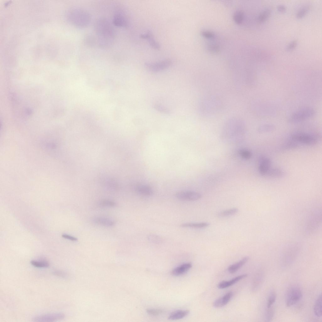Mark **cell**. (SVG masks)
Masks as SVG:
<instances>
[{
	"instance_id": "cell-1",
	"label": "cell",
	"mask_w": 322,
	"mask_h": 322,
	"mask_svg": "<svg viewBox=\"0 0 322 322\" xmlns=\"http://www.w3.org/2000/svg\"><path fill=\"white\" fill-rule=\"evenodd\" d=\"M94 29L100 47L107 48L113 44L115 37V31L108 19L104 18L98 19L95 22Z\"/></svg>"
},
{
	"instance_id": "cell-2",
	"label": "cell",
	"mask_w": 322,
	"mask_h": 322,
	"mask_svg": "<svg viewBox=\"0 0 322 322\" xmlns=\"http://www.w3.org/2000/svg\"><path fill=\"white\" fill-rule=\"evenodd\" d=\"M223 106V102L219 97L214 95H208L203 96L199 100L197 110L201 116L211 117L220 113Z\"/></svg>"
},
{
	"instance_id": "cell-3",
	"label": "cell",
	"mask_w": 322,
	"mask_h": 322,
	"mask_svg": "<svg viewBox=\"0 0 322 322\" xmlns=\"http://www.w3.org/2000/svg\"><path fill=\"white\" fill-rule=\"evenodd\" d=\"M66 19L72 25L78 28L87 27L90 24L91 17L90 14L83 8L72 7L65 12Z\"/></svg>"
},
{
	"instance_id": "cell-4",
	"label": "cell",
	"mask_w": 322,
	"mask_h": 322,
	"mask_svg": "<svg viewBox=\"0 0 322 322\" xmlns=\"http://www.w3.org/2000/svg\"><path fill=\"white\" fill-rule=\"evenodd\" d=\"M315 114L314 110L311 108H305L294 113L289 119L291 123H296L307 120L313 116Z\"/></svg>"
},
{
	"instance_id": "cell-5",
	"label": "cell",
	"mask_w": 322,
	"mask_h": 322,
	"mask_svg": "<svg viewBox=\"0 0 322 322\" xmlns=\"http://www.w3.org/2000/svg\"><path fill=\"white\" fill-rule=\"evenodd\" d=\"M291 137L292 140L296 142L307 145H314L318 141V137L316 136L304 132H295L291 135Z\"/></svg>"
},
{
	"instance_id": "cell-6",
	"label": "cell",
	"mask_w": 322,
	"mask_h": 322,
	"mask_svg": "<svg viewBox=\"0 0 322 322\" xmlns=\"http://www.w3.org/2000/svg\"><path fill=\"white\" fill-rule=\"evenodd\" d=\"M302 297V291L298 287H291L288 290L286 297V306L290 307L297 303L301 300Z\"/></svg>"
},
{
	"instance_id": "cell-7",
	"label": "cell",
	"mask_w": 322,
	"mask_h": 322,
	"mask_svg": "<svg viewBox=\"0 0 322 322\" xmlns=\"http://www.w3.org/2000/svg\"><path fill=\"white\" fill-rule=\"evenodd\" d=\"M172 62L169 59H166L155 62H147L145 64V67L153 72L161 71L166 69L171 65Z\"/></svg>"
},
{
	"instance_id": "cell-8",
	"label": "cell",
	"mask_w": 322,
	"mask_h": 322,
	"mask_svg": "<svg viewBox=\"0 0 322 322\" xmlns=\"http://www.w3.org/2000/svg\"><path fill=\"white\" fill-rule=\"evenodd\" d=\"M175 197L178 199L185 201H194L200 199L202 197L199 193L191 191L178 192L175 194Z\"/></svg>"
},
{
	"instance_id": "cell-9",
	"label": "cell",
	"mask_w": 322,
	"mask_h": 322,
	"mask_svg": "<svg viewBox=\"0 0 322 322\" xmlns=\"http://www.w3.org/2000/svg\"><path fill=\"white\" fill-rule=\"evenodd\" d=\"M321 221V213L319 211L314 212L308 220L306 230L308 233L312 232L318 228Z\"/></svg>"
},
{
	"instance_id": "cell-10",
	"label": "cell",
	"mask_w": 322,
	"mask_h": 322,
	"mask_svg": "<svg viewBox=\"0 0 322 322\" xmlns=\"http://www.w3.org/2000/svg\"><path fill=\"white\" fill-rule=\"evenodd\" d=\"M64 315L62 313H55L38 316L33 319L34 322H54L63 319Z\"/></svg>"
},
{
	"instance_id": "cell-11",
	"label": "cell",
	"mask_w": 322,
	"mask_h": 322,
	"mask_svg": "<svg viewBox=\"0 0 322 322\" xmlns=\"http://www.w3.org/2000/svg\"><path fill=\"white\" fill-rule=\"evenodd\" d=\"M271 161L269 158L264 157L260 158L258 168L260 173L262 175L265 176L271 168Z\"/></svg>"
},
{
	"instance_id": "cell-12",
	"label": "cell",
	"mask_w": 322,
	"mask_h": 322,
	"mask_svg": "<svg viewBox=\"0 0 322 322\" xmlns=\"http://www.w3.org/2000/svg\"><path fill=\"white\" fill-rule=\"evenodd\" d=\"M93 222L95 224L101 226L110 227L114 226L115 222L110 218L104 216H97L93 219Z\"/></svg>"
},
{
	"instance_id": "cell-13",
	"label": "cell",
	"mask_w": 322,
	"mask_h": 322,
	"mask_svg": "<svg viewBox=\"0 0 322 322\" xmlns=\"http://www.w3.org/2000/svg\"><path fill=\"white\" fill-rule=\"evenodd\" d=\"M112 22L114 25L119 27H125L127 25V21L126 17L119 13H116L114 15Z\"/></svg>"
},
{
	"instance_id": "cell-14",
	"label": "cell",
	"mask_w": 322,
	"mask_h": 322,
	"mask_svg": "<svg viewBox=\"0 0 322 322\" xmlns=\"http://www.w3.org/2000/svg\"><path fill=\"white\" fill-rule=\"evenodd\" d=\"M247 274H242L233 278L229 280L223 281L220 282L218 285L219 289H224L229 287L235 284L238 281L247 277Z\"/></svg>"
},
{
	"instance_id": "cell-15",
	"label": "cell",
	"mask_w": 322,
	"mask_h": 322,
	"mask_svg": "<svg viewBox=\"0 0 322 322\" xmlns=\"http://www.w3.org/2000/svg\"><path fill=\"white\" fill-rule=\"evenodd\" d=\"M192 267V264L190 263L183 264L173 269L171 274L174 276L180 275L187 272Z\"/></svg>"
},
{
	"instance_id": "cell-16",
	"label": "cell",
	"mask_w": 322,
	"mask_h": 322,
	"mask_svg": "<svg viewBox=\"0 0 322 322\" xmlns=\"http://www.w3.org/2000/svg\"><path fill=\"white\" fill-rule=\"evenodd\" d=\"M141 38L147 40L150 45L156 50L160 48V45L154 39L152 34L150 31H147L141 35Z\"/></svg>"
},
{
	"instance_id": "cell-17",
	"label": "cell",
	"mask_w": 322,
	"mask_h": 322,
	"mask_svg": "<svg viewBox=\"0 0 322 322\" xmlns=\"http://www.w3.org/2000/svg\"><path fill=\"white\" fill-rule=\"evenodd\" d=\"M233 295V293L230 291L226 293L222 297L218 298L213 303V306L215 308H219L226 305L230 301Z\"/></svg>"
},
{
	"instance_id": "cell-18",
	"label": "cell",
	"mask_w": 322,
	"mask_h": 322,
	"mask_svg": "<svg viewBox=\"0 0 322 322\" xmlns=\"http://www.w3.org/2000/svg\"><path fill=\"white\" fill-rule=\"evenodd\" d=\"M136 190L137 193L142 196H150L153 193V190L152 188L146 185H138L136 186Z\"/></svg>"
},
{
	"instance_id": "cell-19",
	"label": "cell",
	"mask_w": 322,
	"mask_h": 322,
	"mask_svg": "<svg viewBox=\"0 0 322 322\" xmlns=\"http://www.w3.org/2000/svg\"><path fill=\"white\" fill-rule=\"evenodd\" d=\"M189 313L188 310H177L172 312L169 315L168 319L175 320L182 319L187 316Z\"/></svg>"
},
{
	"instance_id": "cell-20",
	"label": "cell",
	"mask_w": 322,
	"mask_h": 322,
	"mask_svg": "<svg viewBox=\"0 0 322 322\" xmlns=\"http://www.w3.org/2000/svg\"><path fill=\"white\" fill-rule=\"evenodd\" d=\"M249 259L248 257H245L238 262L230 265L228 269V271L231 274L235 273L246 264Z\"/></svg>"
},
{
	"instance_id": "cell-21",
	"label": "cell",
	"mask_w": 322,
	"mask_h": 322,
	"mask_svg": "<svg viewBox=\"0 0 322 322\" xmlns=\"http://www.w3.org/2000/svg\"><path fill=\"white\" fill-rule=\"evenodd\" d=\"M315 315L318 317L322 316V295L320 293L316 299L314 308Z\"/></svg>"
},
{
	"instance_id": "cell-22",
	"label": "cell",
	"mask_w": 322,
	"mask_h": 322,
	"mask_svg": "<svg viewBox=\"0 0 322 322\" xmlns=\"http://www.w3.org/2000/svg\"><path fill=\"white\" fill-rule=\"evenodd\" d=\"M284 175V172L281 169L278 168H270L265 176L273 178H280L282 177Z\"/></svg>"
},
{
	"instance_id": "cell-23",
	"label": "cell",
	"mask_w": 322,
	"mask_h": 322,
	"mask_svg": "<svg viewBox=\"0 0 322 322\" xmlns=\"http://www.w3.org/2000/svg\"><path fill=\"white\" fill-rule=\"evenodd\" d=\"M209 225V223L207 222L188 223L182 224L180 226L183 227L202 228L206 227Z\"/></svg>"
},
{
	"instance_id": "cell-24",
	"label": "cell",
	"mask_w": 322,
	"mask_h": 322,
	"mask_svg": "<svg viewBox=\"0 0 322 322\" xmlns=\"http://www.w3.org/2000/svg\"><path fill=\"white\" fill-rule=\"evenodd\" d=\"M238 211V208H234L221 211L217 214V216L219 217H224L235 214Z\"/></svg>"
},
{
	"instance_id": "cell-25",
	"label": "cell",
	"mask_w": 322,
	"mask_h": 322,
	"mask_svg": "<svg viewBox=\"0 0 322 322\" xmlns=\"http://www.w3.org/2000/svg\"><path fill=\"white\" fill-rule=\"evenodd\" d=\"M98 205L103 207L112 208L114 207L116 205V203L112 200L104 199L98 201Z\"/></svg>"
},
{
	"instance_id": "cell-26",
	"label": "cell",
	"mask_w": 322,
	"mask_h": 322,
	"mask_svg": "<svg viewBox=\"0 0 322 322\" xmlns=\"http://www.w3.org/2000/svg\"><path fill=\"white\" fill-rule=\"evenodd\" d=\"M30 263L32 266L38 268H46L48 267L50 265L49 262L45 260H32Z\"/></svg>"
},
{
	"instance_id": "cell-27",
	"label": "cell",
	"mask_w": 322,
	"mask_h": 322,
	"mask_svg": "<svg viewBox=\"0 0 322 322\" xmlns=\"http://www.w3.org/2000/svg\"><path fill=\"white\" fill-rule=\"evenodd\" d=\"M147 239L150 242L157 244L162 243L163 241L160 236L154 234H150L148 235Z\"/></svg>"
},
{
	"instance_id": "cell-28",
	"label": "cell",
	"mask_w": 322,
	"mask_h": 322,
	"mask_svg": "<svg viewBox=\"0 0 322 322\" xmlns=\"http://www.w3.org/2000/svg\"><path fill=\"white\" fill-rule=\"evenodd\" d=\"M244 16V13L242 11L237 10L234 14L233 19L236 23L238 24H240L243 21Z\"/></svg>"
},
{
	"instance_id": "cell-29",
	"label": "cell",
	"mask_w": 322,
	"mask_h": 322,
	"mask_svg": "<svg viewBox=\"0 0 322 322\" xmlns=\"http://www.w3.org/2000/svg\"><path fill=\"white\" fill-rule=\"evenodd\" d=\"M270 12V10L269 9L264 10L258 15L257 19L258 21L260 23L263 22L269 17Z\"/></svg>"
},
{
	"instance_id": "cell-30",
	"label": "cell",
	"mask_w": 322,
	"mask_h": 322,
	"mask_svg": "<svg viewBox=\"0 0 322 322\" xmlns=\"http://www.w3.org/2000/svg\"><path fill=\"white\" fill-rule=\"evenodd\" d=\"M275 314V310L272 306L270 308H267L265 314V319L266 322H270L272 319Z\"/></svg>"
},
{
	"instance_id": "cell-31",
	"label": "cell",
	"mask_w": 322,
	"mask_h": 322,
	"mask_svg": "<svg viewBox=\"0 0 322 322\" xmlns=\"http://www.w3.org/2000/svg\"><path fill=\"white\" fill-rule=\"evenodd\" d=\"M276 299V294L275 292H271L269 294L268 298L267 303V308H270L272 306L275 301Z\"/></svg>"
},
{
	"instance_id": "cell-32",
	"label": "cell",
	"mask_w": 322,
	"mask_h": 322,
	"mask_svg": "<svg viewBox=\"0 0 322 322\" xmlns=\"http://www.w3.org/2000/svg\"><path fill=\"white\" fill-rule=\"evenodd\" d=\"M208 49L213 53H218L220 50L219 46L216 43H210L207 45Z\"/></svg>"
},
{
	"instance_id": "cell-33",
	"label": "cell",
	"mask_w": 322,
	"mask_h": 322,
	"mask_svg": "<svg viewBox=\"0 0 322 322\" xmlns=\"http://www.w3.org/2000/svg\"><path fill=\"white\" fill-rule=\"evenodd\" d=\"M239 154L242 158L245 159H250L252 156L251 152L249 150L245 149L240 150L239 152Z\"/></svg>"
},
{
	"instance_id": "cell-34",
	"label": "cell",
	"mask_w": 322,
	"mask_h": 322,
	"mask_svg": "<svg viewBox=\"0 0 322 322\" xmlns=\"http://www.w3.org/2000/svg\"><path fill=\"white\" fill-rule=\"evenodd\" d=\"M274 127L272 125H266L260 127L258 131L259 132L263 133L269 132L274 130Z\"/></svg>"
},
{
	"instance_id": "cell-35",
	"label": "cell",
	"mask_w": 322,
	"mask_h": 322,
	"mask_svg": "<svg viewBox=\"0 0 322 322\" xmlns=\"http://www.w3.org/2000/svg\"><path fill=\"white\" fill-rule=\"evenodd\" d=\"M147 314L153 316H157L161 314L163 312L161 309L149 308L147 310Z\"/></svg>"
},
{
	"instance_id": "cell-36",
	"label": "cell",
	"mask_w": 322,
	"mask_h": 322,
	"mask_svg": "<svg viewBox=\"0 0 322 322\" xmlns=\"http://www.w3.org/2000/svg\"><path fill=\"white\" fill-rule=\"evenodd\" d=\"M292 140L293 141L288 142L284 144L282 147L283 149H289L297 147V144L296 141Z\"/></svg>"
},
{
	"instance_id": "cell-37",
	"label": "cell",
	"mask_w": 322,
	"mask_h": 322,
	"mask_svg": "<svg viewBox=\"0 0 322 322\" xmlns=\"http://www.w3.org/2000/svg\"><path fill=\"white\" fill-rule=\"evenodd\" d=\"M201 35L205 38L212 39L215 37V34L213 32L209 30H203L201 32Z\"/></svg>"
},
{
	"instance_id": "cell-38",
	"label": "cell",
	"mask_w": 322,
	"mask_h": 322,
	"mask_svg": "<svg viewBox=\"0 0 322 322\" xmlns=\"http://www.w3.org/2000/svg\"><path fill=\"white\" fill-rule=\"evenodd\" d=\"M309 9L308 6H305L300 9L297 14V17L298 18H301L306 15Z\"/></svg>"
},
{
	"instance_id": "cell-39",
	"label": "cell",
	"mask_w": 322,
	"mask_h": 322,
	"mask_svg": "<svg viewBox=\"0 0 322 322\" xmlns=\"http://www.w3.org/2000/svg\"><path fill=\"white\" fill-rule=\"evenodd\" d=\"M154 108L159 112L166 114H169V111L162 106L156 104L154 106Z\"/></svg>"
},
{
	"instance_id": "cell-40",
	"label": "cell",
	"mask_w": 322,
	"mask_h": 322,
	"mask_svg": "<svg viewBox=\"0 0 322 322\" xmlns=\"http://www.w3.org/2000/svg\"><path fill=\"white\" fill-rule=\"evenodd\" d=\"M86 43L90 45H93L95 43V40L94 37L91 36H88L85 37Z\"/></svg>"
},
{
	"instance_id": "cell-41",
	"label": "cell",
	"mask_w": 322,
	"mask_h": 322,
	"mask_svg": "<svg viewBox=\"0 0 322 322\" xmlns=\"http://www.w3.org/2000/svg\"><path fill=\"white\" fill-rule=\"evenodd\" d=\"M297 44V42L296 41H292L288 45L286 49L287 50H291L294 49L296 47Z\"/></svg>"
},
{
	"instance_id": "cell-42",
	"label": "cell",
	"mask_w": 322,
	"mask_h": 322,
	"mask_svg": "<svg viewBox=\"0 0 322 322\" xmlns=\"http://www.w3.org/2000/svg\"><path fill=\"white\" fill-rule=\"evenodd\" d=\"M62 236L64 238L72 241H76L78 240V239L76 237L67 234H63L62 235Z\"/></svg>"
},
{
	"instance_id": "cell-43",
	"label": "cell",
	"mask_w": 322,
	"mask_h": 322,
	"mask_svg": "<svg viewBox=\"0 0 322 322\" xmlns=\"http://www.w3.org/2000/svg\"><path fill=\"white\" fill-rule=\"evenodd\" d=\"M53 274L56 276L62 278H65L67 276V275L65 273L59 270L54 271L53 272Z\"/></svg>"
},
{
	"instance_id": "cell-44",
	"label": "cell",
	"mask_w": 322,
	"mask_h": 322,
	"mask_svg": "<svg viewBox=\"0 0 322 322\" xmlns=\"http://www.w3.org/2000/svg\"><path fill=\"white\" fill-rule=\"evenodd\" d=\"M278 10L280 12H284L286 11V7L283 5H279L277 7Z\"/></svg>"
}]
</instances>
